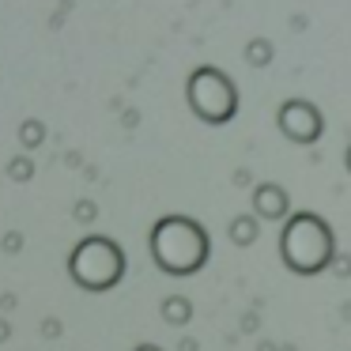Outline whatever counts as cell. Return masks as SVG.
Listing matches in <instances>:
<instances>
[{
	"mask_svg": "<svg viewBox=\"0 0 351 351\" xmlns=\"http://www.w3.org/2000/svg\"><path fill=\"white\" fill-rule=\"evenodd\" d=\"M204 230L193 219L182 215H167V219L155 223L152 230V253L167 272H193V268L204 265Z\"/></svg>",
	"mask_w": 351,
	"mask_h": 351,
	"instance_id": "1",
	"label": "cell"
},
{
	"mask_svg": "<svg viewBox=\"0 0 351 351\" xmlns=\"http://www.w3.org/2000/svg\"><path fill=\"white\" fill-rule=\"evenodd\" d=\"M185 99H189L193 114L204 117L208 125H227L230 117H234V110H238L234 84H230L219 69H212V64H200V69L189 76Z\"/></svg>",
	"mask_w": 351,
	"mask_h": 351,
	"instance_id": "2",
	"label": "cell"
},
{
	"mask_svg": "<svg viewBox=\"0 0 351 351\" xmlns=\"http://www.w3.org/2000/svg\"><path fill=\"white\" fill-rule=\"evenodd\" d=\"M69 268L87 291H106L125 272V257L110 238H84L76 245V253H72Z\"/></svg>",
	"mask_w": 351,
	"mask_h": 351,
	"instance_id": "3",
	"label": "cell"
},
{
	"mask_svg": "<svg viewBox=\"0 0 351 351\" xmlns=\"http://www.w3.org/2000/svg\"><path fill=\"white\" fill-rule=\"evenodd\" d=\"M283 253H287V261L295 268H302V272L321 268L325 265V253H328L325 223L313 219V215H298V219L287 227V234H283Z\"/></svg>",
	"mask_w": 351,
	"mask_h": 351,
	"instance_id": "4",
	"label": "cell"
},
{
	"mask_svg": "<svg viewBox=\"0 0 351 351\" xmlns=\"http://www.w3.org/2000/svg\"><path fill=\"white\" fill-rule=\"evenodd\" d=\"M280 129L287 132L291 140H298V144H306V140H317L321 132V117L317 110L310 106V102H287V106L280 110Z\"/></svg>",
	"mask_w": 351,
	"mask_h": 351,
	"instance_id": "5",
	"label": "cell"
},
{
	"mask_svg": "<svg viewBox=\"0 0 351 351\" xmlns=\"http://www.w3.org/2000/svg\"><path fill=\"white\" fill-rule=\"evenodd\" d=\"M19 140H23L27 152H31V147H38L42 140H46V125H42V121H23V129H19Z\"/></svg>",
	"mask_w": 351,
	"mask_h": 351,
	"instance_id": "6",
	"label": "cell"
},
{
	"mask_svg": "<svg viewBox=\"0 0 351 351\" xmlns=\"http://www.w3.org/2000/svg\"><path fill=\"white\" fill-rule=\"evenodd\" d=\"M245 57H250V64H257V69H261V64L272 61V46H268L265 38H253L250 46H245Z\"/></svg>",
	"mask_w": 351,
	"mask_h": 351,
	"instance_id": "7",
	"label": "cell"
},
{
	"mask_svg": "<svg viewBox=\"0 0 351 351\" xmlns=\"http://www.w3.org/2000/svg\"><path fill=\"white\" fill-rule=\"evenodd\" d=\"M12 178H16V182H23V178H31V162L27 159H12Z\"/></svg>",
	"mask_w": 351,
	"mask_h": 351,
	"instance_id": "8",
	"label": "cell"
}]
</instances>
